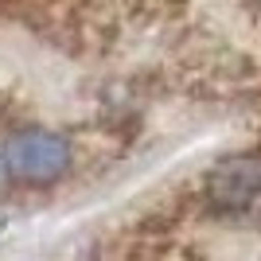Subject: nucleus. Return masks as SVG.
I'll return each mask as SVG.
<instances>
[{"instance_id": "1", "label": "nucleus", "mask_w": 261, "mask_h": 261, "mask_svg": "<svg viewBox=\"0 0 261 261\" xmlns=\"http://www.w3.org/2000/svg\"><path fill=\"white\" fill-rule=\"evenodd\" d=\"M0 168L8 179H20V184H55L70 168V144L59 133L23 129L8 137V144L0 148Z\"/></svg>"}, {"instance_id": "2", "label": "nucleus", "mask_w": 261, "mask_h": 261, "mask_svg": "<svg viewBox=\"0 0 261 261\" xmlns=\"http://www.w3.org/2000/svg\"><path fill=\"white\" fill-rule=\"evenodd\" d=\"M211 207L234 218H261V156H230L207 175Z\"/></svg>"}]
</instances>
